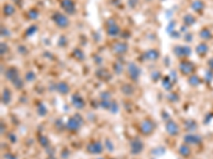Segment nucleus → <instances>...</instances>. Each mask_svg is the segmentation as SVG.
I'll use <instances>...</instances> for the list:
<instances>
[{"label":"nucleus","instance_id":"obj_1","mask_svg":"<svg viewBox=\"0 0 213 159\" xmlns=\"http://www.w3.org/2000/svg\"><path fill=\"white\" fill-rule=\"evenodd\" d=\"M52 20H53V23L58 25L59 28L65 29L69 25V19L66 17V15H64V14H62V13H60V12L53 13Z\"/></svg>","mask_w":213,"mask_h":159},{"label":"nucleus","instance_id":"obj_2","mask_svg":"<svg viewBox=\"0 0 213 159\" xmlns=\"http://www.w3.org/2000/svg\"><path fill=\"white\" fill-rule=\"evenodd\" d=\"M82 122H83V120H82L81 116L76 114L74 117H71L68 120V122H67V129L69 131H77L82 125Z\"/></svg>","mask_w":213,"mask_h":159},{"label":"nucleus","instance_id":"obj_3","mask_svg":"<svg viewBox=\"0 0 213 159\" xmlns=\"http://www.w3.org/2000/svg\"><path fill=\"white\" fill-rule=\"evenodd\" d=\"M61 8L62 10L65 13L71 15V14H75L77 11L76 9V3H75L74 0H62L61 1Z\"/></svg>","mask_w":213,"mask_h":159},{"label":"nucleus","instance_id":"obj_4","mask_svg":"<svg viewBox=\"0 0 213 159\" xmlns=\"http://www.w3.org/2000/svg\"><path fill=\"white\" fill-rule=\"evenodd\" d=\"M119 32H120V29H119V27L116 25L114 20L109 19L106 21V33H108V35L115 37V36L118 35Z\"/></svg>","mask_w":213,"mask_h":159},{"label":"nucleus","instance_id":"obj_5","mask_svg":"<svg viewBox=\"0 0 213 159\" xmlns=\"http://www.w3.org/2000/svg\"><path fill=\"white\" fill-rule=\"evenodd\" d=\"M174 53H175L176 55L179 56V57H187V56H190L191 55V48L189 46H180V45H177L175 48L173 49Z\"/></svg>","mask_w":213,"mask_h":159},{"label":"nucleus","instance_id":"obj_6","mask_svg":"<svg viewBox=\"0 0 213 159\" xmlns=\"http://www.w3.org/2000/svg\"><path fill=\"white\" fill-rule=\"evenodd\" d=\"M130 147H131V153L132 154L137 155V154H140V153L143 151V147H144V145H143V142L141 141L140 139L135 138L131 141Z\"/></svg>","mask_w":213,"mask_h":159},{"label":"nucleus","instance_id":"obj_7","mask_svg":"<svg viewBox=\"0 0 213 159\" xmlns=\"http://www.w3.org/2000/svg\"><path fill=\"white\" fill-rule=\"evenodd\" d=\"M155 129V123L150 120H145L141 124V131L144 135H149Z\"/></svg>","mask_w":213,"mask_h":159},{"label":"nucleus","instance_id":"obj_8","mask_svg":"<svg viewBox=\"0 0 213 159\" xmlns=\"http://www.w3.org/2000/svg\"><path fill=\"white\" fill-rule=\"evenodd\" d=\"M179 69H180L181 73L182 74H190L194 70V65L193 63L188 61H182L179 65Z\"/></svg>","mask_w":213,"mask_h":159},{"label":"nucleus","instance_id":"obj_9","mask_svg":"<svg viewBox=\"0 0 213 159\" xmlns=\"http://www.w3.org/2000/svg\"><path fill=\"white\" fill-rule=\"evenodd\" d=\"M128 72H129L130 76H131L134 81H137V78H139L140 74H141V70H140V68L134 63L128 64Z\"/></svg>","mask_w":213,"mask_h":159},{"label":"nucleus","instance_id":"obj_10","mask_svg":"<svg viewBox=\"0 0 213 159\" xmlns=\"http://www.w3.org/2000/svg\"><path fill=\"white\" fill-rule=\"evenodd\" d=\"M102 150H104V147H102L100 142L95 141L87 145V152H90L91 154H100L102 152Z\"/></svg>","mask_w":213,"mask_h":159},{"label":"nucleus","instance_id":"obj_11","mask_svg":"<svg viewBox=\"0 0 213 159\" xmlns=\"http://www.w3.org/2000/svg\"><path fill=\"white\" fill-rule=\"evenodd\" d=\"M166 131H167L168 134L172 135V136H176V135L179 134L180 129H179V126H178V124L176 123V122L168 121L167 123H166Z\"/></svg>","mask_w":213,"mask_h":159},{"label":"nucleus","instance_id":"obj_12","mask_svg":"<svg viewBox=\"0 0 213 159\" xmlns=\"http://www.w3.org/2000/svg\"><path fill=\"white\" fill-rule=\"evenodd\" d=\"M5 76H7V78H8L9 81H11L13 83L15 80H17V78H19V73H18L17 69L10 68L7 72H5Z\"/></svg>","mask_w":213,"mask_h":159},{"label":"nucleus","instance_id":"obj_13","mask_svg":"<svg viewBox=\"0 0 213 159\" xmlns=\"http://www.w3.org/2000/svg\"><path fill=\"white\" fill-rule=\"evenodd\" d=\"M127 50H128L127 44L116 43L113 45V51H114L115 53H117V54H123V53H125Z\"/></svg>","mask_w":213,"mask_h":159},{"label":"nucleus","instance_id":"obj_14","mask_svg":"<svg viewBox=\"0 0 213 159\" xmlns=\"http://www.w3.org/2000/svg\"><path fill=\"white\" fill-rule=\"evenodd\" d=\"M71 102H73V104H74V106L76 107V108H83L84 107L83 99H82L80 96H78V94H74V96H73Z\"/></svg>","mask_w":213,"mask_h":159},{"label":"nucleus","instance_id":"obj_15","mask_svg":"<svg viewBox=\"0 0 213 159\" xmlns=\"http://www.w3.org/2000/svg\"><path fill=\"white\" fill-rule=\"evenodd\" d=\"M144 56L147 60H149V61H155V60H157L158 57H159V51L155 50V49H151V50L147 51V52L145 53Z\"/></svg>","mask_w":213,"mask_h":159},{"label":"nucleus","instance_id":"obj_16","mask_svg":"<svg viewBox=\"0 0 213 159\" xmlns=\"http://www.w3.org/2000/svg\"><path fill=\"white\" fill-rule=\"evenodd\" d=\"M57 90L59 91V92H61L62 94H67L69 92V86L67 85L66 83H64V82H61V83H59L58 85H57Z\"/></svg>","mask_w":213,"mask_h":159},{"label":"nucleus","instance_id":"obj_17","mask_svg":"<svg viewBox=\"0 0 213 159\" xmlns=\"http://www.w3.org/2000/svg\"><path fill=\"white\" fill-rule=\"evenodd\" d=\"M191 8H192V10L195 11V12L199 13V12H201V11L203 10V8H205V4H203V1H201V0H196V1H194V2L192 3Z\"/></svg>","mask_w":213,"mask_h":159},{"label":"nucleus","instance_id":"obj_18","mask_svg":"<svg viewBox=\"0 0 213 159\" xmlns=\"http://www.w3.org/2000/svg\"><path fill=\"white\" fill-rule=\"evenodd\" d=\"M208 46L206 45V44H199V45L197 46V48H196V52H197V54L199 56H203L206 55V53L208 52Z\"/></svg>","mask_w":213,"mask_h":159},{"label":"nucleus","instance_id":"obj_19","mask_svg":"<svg viewBox=\"0 0 213 159\" xmlns=\"http://www.w3.org/2000/svg\"><path fill=\"white\" fill-rule=\"evenodd\" d=\"M14 13H15V8H14L12 4L7 3V4L3 7V14H4L5 16H11L13 15Z\"/></svg>","mask_w":213,"mask_h":159},{"label":"nucleus","instance_id":"obj_20","mask_svg":"<svg viewBox=\"0 0 213 159\" xmlns=\"http://www.w3.org/2000/svg\"><path fill=\"white\" fill-rule=\"evenodd\" d=\"M184 141L188 142V143H192V144H197L201 142V138L197 136H194V135H188L185 136Z\"/></svg>","mask_w":213,"mask_h":159},{"label":"nucleus","instance_id":"obj_21","mask_svg":"<svg viewBox=\"0 0 213 159\" xmlns=\"http://www.w3.org/2000/svg\"><path fill=\"white\" fill-rule=\"evenodd\" d=\"M10 101H11V91L8 88H5L2 94V102L4 104H9Z\"/></svg>","mask_w":213,"mask_h":159},{"label":"nucleus","instance_id":"obj_22","mask_svg":"<svg viewBox=\"0 0 213 159\" xmlns=\"http://www.w3.org/2000/svg\"><path fill=\"white\" fill-rule=\"evenodd\" d=\"M183 21H184V23L188 25V27H190V25L195 23V17L192 16L191 14H188V15H185L184 17H183Z\"/></svg>","mask_w":213,"mask_h":159},{"label":"nucleus","instance_id":"obj_23","mask_svg":"<svg viewBox=\"0 0 213 159\" xmlns=\"http://www.w3.org/2000/svg\"><path fill=\"white\" fill-rule=\"evenodd\" d=\"M179 153H180L182 156L188 157L189 155H190V153H191V149L188 147V145H181L180 150H179Z\"/></svg>","mask_w":213,"mask_h":159},{"label":"nucleus","instance_id":"obj_24","mask_svg":"<svg viewBox=\"0 0 213 159\" xmlns=\"http://www.w3.org/2000/svg\"><path fill=\"white\" fill-rule=\"evenodd\" d=\"M199 35L203 39H210L211 38V32L208 30V29H203L201 32L199 33Z\"/></svg>","mask_w":213,"mask_h":159},{"label":"nucleus","instance_id":"obj_25","mask_svg":"<svg viewBox=\"0 0 213 159\" xmlns=\"http://www.w3.org/2000/svg\"><path fill=\"white\" fill-rule=\"evenodd\" d=\"M132 88H133V87H131L130 85H124L123 86L122 90L125 94H131L132 92H133V89Z\"/></svg>","mask_w":213,"mask_h":159},{"label":"nucleus","instance_id":"obj_26","mask_svg":"<svg viewBox=\"0 0 213 159\" xmlns=\"http://www.w3.org/2000/svg\"><path fill=\"white\" fill-rule=\"evenodd\" d=\"M201 83V80H199V78L196 76H193L190 78V84L192 86H197L198 84Z\"/></svg>","mask_w":213,"mask_h":159},{"label":"nucleus","instance_id":"obj_27","mask_svg":"<svg viewBox=\"0 0 213 159\" xmlns=\"http://www.w3.org/2000/svg\"><path fill=\"white\" fill-rule=\"evenodd\" d=\"M35 78H36V76H35V73L33 72V71H29V72H27V74H26V80L27 81H34L35 80Z\"/></svg>","mask_w":213,"mask_h":159},{"label":"nucleus","instance_id":"obj_28","mask_svg":"<svg viewBox=\"0 0 213 159\" xmlns=\"http://www.w3.org/2000/svg\"><path fill=\"white\" fill-rule=\"evenodd\" d=\"M163 86L165 87V89H170L173 86V83L170 82V78H165L164 81H163Z\"/></svg>","mask_w":213,"mask_h":159},{"label":"nucleus","instance_id":"obj_29","mask_svg":"<svg viewBox=\"0 0 213 159\" xmlns=\"http://www.w3.org/2000/svg\"><path fill=\"white\" fill-rule=\"evenodd\" d=\"M13 85L15 86V87H16L17 89H21V87L24 86V83H23V81H21V78H18L17 80H15V81L13 82Z\"/></svg>","mask_w":213,"mask_h":159},{"label":"nucleus","instance_id":"obj_30","mask_svg":"<svg viewBox=\"0 0 213 159\" xmlns=\"http://www.w3.org/2000/svg\"><path fill=\"white\" fill-rule=\"evenodd\" d=\"M114 70L116 71V73L119 74L123 71V65L120 63H115L114 64Z\"/></svg>","mask_w":213,"mask_h":159},{"label":"nucleus","instance_id":"obj_31","mask_svg":"<svg viewBox=\"0 0 213 159\" xmlns=\"http://www.w3.org/2000/svg\"><path fill=\"white\" fill-rule=\"evenodd\" d=\"M38 16V12L35 10H31L29 11V17L32 18V19H35L36 17Z\"/></svg>","mask_w":213,"mask_h":159},{"label":"nucleus","instance_id":"obj_32","mask_svg":"<svg viewBox=\"0 0 213 159\" xmlns=\"http://www.w3.org/2000/svg\"><path fill=\"white\" fill-rule=\"evenodd\" d=\"M46 113H47V110H46L45 106H44V105H40V107H38V114L41 115V116H44Z\"/></svg>","mask_w":213,"mask_h":159},{"label":"nucleus","instance_id":"obj_33","mask_svg":"<svg viewBox=\"0 0 213 159\" xmlns=\"http://www.w3.org/2000/svg\"><path fill=\"white\" fill-rule=\"evenodd\" d=\"M34 32H36V25H32L31 28H29V30L27 31V34H30V35H32Z\"/></svg>","mask_w":213,"mask_h":159},{"label":"nucleus","instance_id":"obj_34","mask_svg":"<svg viewBox=\"0 0 213 159\" xmlns=\"http://www.w3.org/2000/svg\"><path fill=\"white\" fill-rule=\"evenodd\" d=\"M110 108H111L112 113H115V111H117V106L115 103H112L111 106H110Z\"/></svg>","mask_w":213,"mask_h":159}]
</instances>
